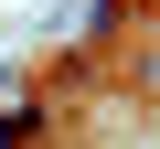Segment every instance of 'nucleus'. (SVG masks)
<instances>
[{
  "label": "nucleus",
  "mask_w": 160,
  "mask_h": 149,
  "mask_svg": "<svg viewBox=\"0 0 160 149\" xmlns=\"http://www.w3.org/2000/svg\"><path fill=\"white\" fill-rule=\"evenodd\" d=\"M11 138H43V117L32 107H0V149H11Z\"/></svg>",
  "instance_id": "obj_1"
}]
</instances>
